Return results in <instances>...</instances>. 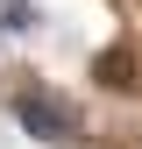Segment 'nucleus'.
<instances>
[{
  "label": "nucleus",
  "mask_w": 142,
  "mask_h": 149,
  "mask_svg": "<svg viewBox=\"0 0 142 149\" xmlns=\"http://www.w3.org/2000/svg\"><path fill=\"white\" fill-rule=\"evenodd\" d=\"M14 121H22L36 142H64V128H71V114H64V107H50L43 92H14Z\"/></svg>",
  "instance_id": "nucleus-1"
},
{
  "label": "nucleus",
  "mask_w": 142,
  "mask_h": 149,
  "mask_svg": "<svg viewBox=\"0 0 142 149\" xmlns=\"http://www.w3.org/2000/svg\"><path fill=\"white\" fill-rule=\"evenodd\" d=\"M0 22H7L14 36H29V29H36V7H29V0H7V7H0Z\"/></svg>",
  "instance_id": "nucleus-2"
},
{
  "label": "nucleus",
  "mask_w": 142,
  "mask_h": 149,
  "mask_svg": "<svg viewBox=\"0 0 142 149\" xmlns=\"http://www.w3.org/2000/svg\"><path fill=\"white\" fill-rule=\"evenodd\" d=\"M100 78H106V85H135V64H128V57H106Z\"/></svg>",
  "instance_id": "nucleus-3"
}]
</instances>
